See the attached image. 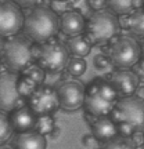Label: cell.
<instances>
[{
	"label": "cell",
	"mask_w": 144,
	"mask_h": 149,
	"mask_svg": "<svg viewBox=\"0 0 144 149\" xmlns=\"http://www.w3.org/2000/svg\"><path fill=\"white\" fill-rule=\"evenodd\" d=\"M24 35L37 44L50 42L58 28V15L50 7L36 6L24 17Z\"/></svg>",
	"instance_id": "cell-1"
},
{
	"label": "cell",
	"mask_w": 144,
	"mask_h": 149,
	"mask_svg": "<svg viewBox=\"0 0 144 149\" xmlns=\"http://www.w3.org/2000/svg\"><path fill=\"white\" fill-rule=\"evenodd\" d=\"M0 57L3 59V64L10 69V72L13 73L25 72L35 59L32 42L25 35L8 37L0 51Z\"/></svg>",
	"instance_id": "cell-2"
},
{
	"label": "cell",
	"mask_w": 144,
	"mask_h": 149,
	"mask_svg": "<svg viewBox=\"0 0 144 149\" xmlns=\"http://www.w3.org/2000/svg\"><path fill=\"white\" fill-rule=\"evenodd\" d=\"M121 21L108 10L94 11L86 21L85 36L91 44H107L119 33Z\"/></svg>",
	"instance_id": "cell-3"
},
{
	"label": "cell",
	"mask_w": 144,
	"mask_h": 149,
	"mask_svg": "<svg viewBox=\"0 0 144 149\" xmlns=\"http://www.w3.org/2000/svg\"><path fill=\"white\" fill-rule=\"evenodd\" d=\"M111 119L117 124H126L134 134L144 133V101L137 97L118 100L111 112Z\"/></svg>",
	"instance_id": "cell-4"
},
{
	"label": "cell",
	"mask_w": 144,
	"mask_h": 149,
	"mask_svg": "<svg viewBox=\"0 0 144 149\" xmlns=\"http://www.w3.org/2000/svg\"><path fill=\"white\" fill-rule=\"evenodd\" d=\"M33 58L36 59V65H39L44 72L50 73H58L67 68L70 61V53L60 42H50L40 44L37 48L33 47Z\"/></svg>",
	"instance_id": "cell-5"
},
{
	"label": "cell",
	"mask_w": 144,
	"mask_h": 149,
	"mask_svg": "<svg viewBox=\"0 0 144 149\" xmlns=\"http://www.w3.org/2000/svg\"><path fill=\"white\" fill-rule=\"evenodd\" d=\"M141 58L139 43L133 37L126 35L118 36L108 50V59L114 66L119 69H129L133 68Z\"/></svg>",
	"instance_id": "cell-6"
},
{
	"label": "cell",
	"mask_w": 144,
	"mask_h": 149,
	"mask_svg": "<svg viewBox=\"0 0 144 149\" xmlns=\"http://www.w3.org/2000/svg\"><path fill=\"white\" fill-rule=\"evenodd\" d=\"M24 17L20 6L11 0H0V37L17 36L24 28Z\"/></svg>",
	"instance_id": "cell-7"
},
{
	"label": "cell",
	"mask_w": 144,
	"mask_h": 149,
	"mask_svg": "<svg viewBox=\"0 0 144 149\" xmlns=\"http://www.w3.org/2000/svg\"><path fill=\"white\" fill-rule=\"evenodd\" d=\"M18 74L13 72L0 73V111L14 112L15 109L25 107V100L18 94L17 83Z\"/></svg>",
	"instance_id": "cell-8"
},
{
	"label": "cell",
	"mask_w": 144,
	"mask_h": 149,
	"mask_svg": "<svg viewBox=\"0 0 144 149\" xmlns=\"http://www.w3.org/2000/svg\"><path fill=\"white\" fill-rule=\"evenodd\" d=\"M28 107L36 116H51L60 108L57 90L50 86H40L28 100Z\"/></svg>",
	"instance_id": "cell-9"
},
{
	"label": "cell",
	"mask_w": 144,
	"mask_h": 149,
	"mask_svg": "<svg viewBox=\"0 0 144 149\" xmlns=\"http://www.w3.org/2000/svg\"><path fill=\"white\" fill-rule=\"evenodd\" d=\"M60 108L65 111H76L83 107L86 97V87L78 80H67L57 88Z\"/></svg>",
	"instance_id": "cell-10"
},
{
	"label": "cell",
	"mask_w": 144,
	"mask_h": 149,
	"mask_svg": "<svg viewBox=\"0 0 144 149\" xmlns=\"http://www.w3.org/2000/svg\"><path fill=\"white\" fill-rule=\"evenodd\" d=\"M108 81L111 83L114 90L117 91L119 100L121 98L133 97V94H136V90H137L140 83L137 76L133 73V70H129V69L114 70L110 74Z\"/></svg>",
	"instance_id": "cell-11"
},
{
	"label": "cell",
	"mask_w": 144,
	"mask_h": 149,
	"mask_svg": "<svg viewBox=\"0 0 144 149\" xmlns=\"http://www.w3.org/2000/svg\"><path fill=\"white\" fill-rule=\"evenodd\" d=\"M86 112L94 117H104L107 115H111L115 104L104 100L97 90L94 81H91L90 86L86 88L85 104H83Z\"/></svg>",
	"instance_id": "cell-12"
},
{
	"label": "cell",
	"mask_w": 144,
	"mask_h": 149,
	"mask_svg": "<svg viewBox=\"0 0 144 149\" xmlns=\"http://www.w3.org/2000/svg\"><path fill=\"white\" fill-rule=\"evenodd\" d=\"M86 21L83 19V15L80 11L76 10H65L58 17V28L60 31L67 36H78L82 35L85 31Z\"/></svg>",
	"instance_id": "cell-13"
},
{
	"label": "cell",
	"mask_w": 144,
	"mask_h": 149,
	"mask_svg": "<svg viewBox=\"0 0 144 149\" xmlns=\"http://www.w3.org/2000/svg\"><path fill=\"white\" fill-rule=\"evenodd\" d=\"M37 122V116L33 113V111L29 107H22L20 109H15L10 116L11 127L18 134L28 133L32 128H35Z\"/></svg>",
	"instance_id": "cell-14"
},
{
	"label": "cell",
	"mask_w": 144,
	"mask_h": 149,
	"mask_svg": "<svg viewBox=\"0 0 144 149\" xmlns=\"http://www.w3.org/2000/svg\"><path fill=\"white\" fill-rule=\"evenodd\" d=\"M91 133H93L94 139L107 142V141L115 138L118 135V126L111 117H97L96 120L91 123Z\"/></svg>",
	"instance_id": "cell-15"
},
{
	"label": "cell",
	"mask_w": 144,
	"mask_h": 149,
	"mask_svg": "<svg viewBox=\"0 0 144 149\" xmlns=\"http://www.w3.org/2000/svg\"><path fill=\"white\" fill-rule=\"evenodd\" d=\"M46 138L36 131L21 133L15 138V149H46Z\"/></svg>",
	"instance_id": "cell-16"
},
{
	"label": "cell",
	"mask_w": 144,
	"mask_h": 149,
	"mask_svg": "<svg viewBox=\"0 0 144 149\" xmlns=\"http://www.w3.org/2000/svg\"><path fill=\"white\" fill-rule=\"evenodd\" d=\"M67 50H68V53H71L74 57L85 58L86 55L90 54L91 43L87 40L86 36L78 35V36L70 37V40L67 42Z\"/></svg>",
	"instance_id": "cell-17"
},
{
	"label": "cell",
	"mask_w": 144,
	"mask_h": 149,
	"mask_svg": "<svg viewBox=\"0 0 144 149\" xmlns=\"http://www.w3.org/2000/svg\"><path fill=\"white\" fill-rule=\"evenodd\" d=\"M144 1H133V0H108L107 6L112 14L118 15H130L134 10L141 8Z\"/></svg>",
	"instance_id": "cell-18"
},
{
	"label": "cell",
	"mask_w": 144,
	"mask_h": 149,
	"mask_svg": "<svg viewBox=\"0 0 144 149\" xmlns=\"http://www.w3.org/2000/svg\"><path fill=\"white\" fill-rule=\"evenodd\" d=\"M126 25L134 35L144 36V7L134 10L130 15H128Z\"/></svg>",
	"instance_id": "cell-19"
},
{
	"label": "cell",
	"mask_w": 144,
	"mask_h": 149,
	"mask_svg": "<svg viewBox=\"0 0 144 149\" xmlns=\"http://www.w3.org/2000/svg\"><path fill=\"white\" fill-rule=\"evenodd\" d=\"M37 87H39V86H37L29 76H27V74H22V76L18 77L17 90H18V94H20L24 100H25V98L29 100L31 95L37 90Z\"/></svg>",
	"instance_id": "cell-20"
},
{
	"label": "cell",
	"mask_w": 144,
	"mask_h": 149,
	"mask_svg": "<svg viewBox=\"0 0 144 149\" xmlns=\"http://www.w3.org/2000/svg\"><path fill=\"white\" fill-rule=\"evenodd\" d=\"M94 84H96L97 90L100 93V95L107 100V101L112 102V104H117L119 97H118L117 91L114 90V87L111 86V83L108 80H104V79H96L94 80Z\"/></svg>",
	"instance_id": "cell-21"
},
{
	"label": "cell",
	"mask_w": 144,
	"mask_h": 149,
	"mask_svg": "<svg viewBox=\"0 0 144 149\" xmlns=\"http://www.w3.org/2000/svg\"><path fill=\"white\" fill-rule=\"evenodd\" d=\"M136 144L130 137H122L117 135L115 138L110 139L107 142H104L101 149H136Z\"/></svg>",
	"instance_id": "cell-22"
},
{
	"label": "cell",
	"mask_w": 144,
	"mask_h": 149,
	"mask_svg": "<svg viewBox=\"0 0 144 149\" xmlns=\"http://www.w3.org/2000/svg\"><path fill=\"white\" fill-rule=\"evenodd\" d=\"M86 68H87V64L83 58H79V57H70V61L67 64V68L65 69L68 70V73L75 76V77H79L86 72Z\"/></svg>",
	"instance_id": "cell-23"
},
{
	"label": "cell",
	"mask_w": 144,
	"mask_h": 149,
	"mask_svg": "<svg viewBox=\"0 0 144 149\" xmlns=\"http://www.w3.org/2000/svg\"><path fill=\"white\" fill-rule=\"evenodd\" d=\"M54 127H55V124H54L53 116H39L36 126H35V131L44 137V135L51 133Z\"/></svg>",
	"instance_id": "cell-24"
},
{
	"label": "cell",
	"mask_w": 144,
	"mask_h": 149,
	"mask_svg": "<svg viewBox=\"0 0 144 149\" xmlns=\"http://www.w3.org/2000/svg\"><path fill=\"white\" fill-rule=\"evenodd\" d=\"M13 127L10 123V117L4 112L0 111V145H3L13 134Z\"/></svg>",
	"instance_id": "cell-25"
},
{
	"label": "cell",
	"mask_w": 144,
	"mask_h": 149,
	"mask_svg": "<svg viewBox=\"0 0 144 149\" xmlns=\"http://www.w3.org/2000/svg\"><path fill=\"white\" fill-rule=\"evenodd\" d=\"M24 74H27V76H29L31 79L36 83L39 87L43 84V81H44V77H46V72L39 66V65H31L29 68H28L25 72H24Z\"/></svg>",
	"instance_id": "cell-26"
},
{
	"label": "cell",
	"mask_w": 144,
	"mask_h": 149,
	"mask_svg": "<svg viewBox=\"0 0 144 149\" xmlns=\"http://www.w3.org/2000/svg\"><path fill=\"white\" fill-rule=\"evenodd\" d=\"M111 61L108 59V57H105L104 54H98L94 58V66L98 70H108L111 68Z\"/></svg>",
	"instance_id": "cell-27"
},
{
	"label": "cell",
	"mask_w": 144,
	"mask_h": 149,
	"mask_svg": "<svg viewBox=\"0 0 144 149\" xmlns=\"http://www.w3.org/2000/svg\"><path fill=\"white\" fill-rule=\"evenodd\" d=\"M133 73L137 76L139 81L144 83V59L140 58V61L133 66Z\"/></svg>",
	"instance_id": "cell-28"
},
{
	"label": "cell",
	"mask_w": 144,
	"mask_h": 149,
	"mask_svg": "<svg viewBox=\"0 0 144 149\" xmlns=\"http://www.w3.org/2000/svg\"><path fill=\"white\" fill-rule=\"evenodd\" d=\"M89 4H90L91 8H94L96 11H101V10H104V7L107 6V1H105V0H90Z\"/></svg>",
	"instance_id": "cell-29"
},
{
	"label": "cell",
	"mask_w": 144,
	"mask_h": 149,
	"mask_svg": "<svg viewBox=\"0 0 144 149\" xmlns=\"http://www.w3.org/2000/svg\"><path fill=\"white\" fill-rule=\"evenodd\" d=\"M50 8L57 14V11L64 10L65 8V3L64 1H51V3H50Z\"/></svg>",
	"instance_id": "cell-30"
},
{
	"label": "cell",
	"mask_w": 144,
	"mask_h": 149,
	"mask_svg": "<svg viewBox=\"0 0 144 149\" xmlns=\"http://www.w3.org/2000/svg\"><path fill=\"white\" fill-rule=\"evenodd\" d=\"M82 142H83V145H86V146H91V145L94 144V137H93V135H85L83 139H82Z\"/></svg>",
	"instance_id": "cell-31"
},
{
	"label": "cell",
	"mask_w": 144,
	"mask_h": 149,
	"mask_svg": "<svg viewBox=\"0 0 144 149\" xmlns=\"http://www.w3.org/2000/svg\"><path fill=\"white\" fill-rule=\"evenodd\" d=\"M136 97H137V98H140V100H143V101H144V84H141V86L139 84V87H137V90H136Z\"/></svg>",
	"instance_id": "cell-32"
},
{
	"label": "cell",
	"mask_w": 144,
	"mask_h": 149,
	"mask_svg": "<svg viewBox=\"0 0 144 149\" xmlns=\"http://www.w3.org/2000/svg\"><path fill=\"white\" fill-rule=\"evenodd\" d=\"M58 134H60V128H58V127H54L53 131L50 133V137H51L53 139H55L57 137H58Z\"/></svg>",
	"instance_id": "cell-33"
},
{
	"label": "cell",
	"mask_w": 144,
	"mask_h": 149,
	"mask_svg": "<svg viewBox=\"0 0 144 149\" xmlns=\"http://www.w3.org/2000/svg\"><path fill=\"white\" fill-rule=\"evenodd\" d=\"M140 51H141V57L144 59V39H143V42H141V44H140Z\"/></svg>",
	"instance_id": "cell-34"
},
{
	"label": "cell",
	"mask_w": 144,
	"mask_h": 149,
	"mask_svg": "<svg viewBox=\"0 0 144 149\" xmlns=\"http://www.w3.org/2000/svg\"><path fill=\"white\" fill-rule=\"evenodd\" d=\"M0 149H14V148L10 146V145H0Z\"/></svg>",
	"instance_id": "cell-35"
},
{
	"label": "cell",
	"mask_w": 144,
	"mask_h": 149,
	"mask_svg": "<svg viewBox=\"0 0 144 149\" xmlns=\"http://www.w3.org/2000/svg\"><path fill=\"white\" fill-rule=\"evenodd\" d=\"M3 46H4V42H3V39L0 37V51H1V48H3Z\"/></svg>",
	"instance_id": "cell-36"
},
{
	"label": "cell",
	"mask_w": 144,
	"mask_h": 149,
	"mask_svg": "<svg viewBox=\"0 0 144 149\" xmlns=\"http://www.w3.org/2000/svg\"><path fill=\"white\" fill-rule=\"evenodd\" d=\"M136 149H144V145H140V146H137Z\"/></svg>",
	"instance_id": "cell-37"
},
{
	"label": "cell",
	"mask_w": 144,
	"mask_h": 149,
	"mask_svg": "<svg viewBox=\"0 0 144 149\" xmlns=\"http://www.w3.org/2000/svg\"><path fill=\"white\" fill-rule=\"evenodd\" d=\"M143 139H144V134H143Z\"/></svg>",
	"instance_id": "cell-38"
}]
</instances>
